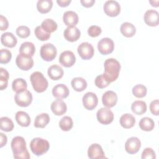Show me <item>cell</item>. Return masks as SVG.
Returning a JSON list of instances; mask_svg holds the SVG:
<instances>
[{"instance_id":"6da1fadb","label":"cell","mask_w":159,"mask_h":159,"mask_svg":"<svg viewBox=\"0 0 159 159\" xmlns=\"http://www.w3.org/2000/svg\"><path fill=\"white\" fill-rule=\"evenodd\" d=\"M11 148L15 158L29 159L30 158V155L27 150L25 139L21 136H16L12 139Z\"/></svg>"},{"instance_id":"7a4b0ae2","label":"cell","mask_w":159,"mask_h":159,"mask_svg":"<svg viewBox=\"0 0 159 159\" xmlns=\"http://www.w3.org/2000/svg\"><path fill=\"white\" fill-rule=\"evenodd\" d=\"M104 75L110 82L116 81L119 75L120 65L119 62L114 58H108L104 61Z\"/></svg>"},{"instance_id":"3957f363","label":"cell","mask_w":159,"mask_h":159,"mask_svg":"<svg viewBox=\"0 0 159 159\" xmlns=\"http://www.w3.org/2000/svg\"><path fill=\"white\" fill-rule=\"evenodd\" d=\"M30 80L34 89L37 93H42L48 88V81L40 71L32 73L30 76Z\"/></svg>"},{"instance_id":"277c9868","label":"cell","mask_w":159,"mask_h":159,"mask_svg":"<svg viewBox=\"0 0 159 159\" xmlns=\"http://www.w3.org/2000/svg\"><path fill=\"white\" fill-rule=\"evenodd\" d=\"M30 148L32 152L37 156L45 153L50 148L49 142L43 139L36 137L33 139L30 143Z\"/></svg>"},{"instance_id":"5b68a950","label":"cell","mask_w":159,"mask_h":159,"mask_svg":"<svg viewBox=\"0 0 159 159\" xmlns=\"http://www.w3.org/2000/svg\"><path fill=\"white\" fill-rule=\"evenodd\" d=\"M57 50L54 45L47 43L43 45L40 48V54L42 58L47 61H50L54 60L57 56Z\"/></svg>"},{"instance_id":"8992f818","label":"cell","mask_w":159,"mask_h":159,"mask_svg":"<svg viewBox=\"0 0 159 159\" xmlns=\"http://www.w3.org/2000/svg\"><path fill=\"white\" fill-rule=\"evenodd\" d=\"M16 103L20 107H27L32 101V93L28 91L25 90L22 92L16 93L14 96Z\"/></svg>"},{"instance_id":"52a82bcc","label":"cell","mask_w":159,"mask_h":159,"mask_svg":"<svg viewBox=\"0 0 159 159\" xmlns=\"http://www.w3.org/2000/svg\"><path fill=\"white\" fill-rule=\"evenodd\" d=\"M96 117L98 122L104 125L111 124L114 120V114L109 109L102 107L99 109L96 114Z\"/></svg>"},{"instance_id":"ba28073f","label":"cell","mask_w":159,"mask_h":159,"mask_svg":"<svg viewBox=\"0 0 159 159\" xmlns=\"http://www.w3.org/2000/svg\"><path fill=\"white\" fill-rule=\"evenodd\" d=\"M16 63L22 70L27 71L34 66V60L32 57L19 53L16 59Z\"/></svg>"},{"instance_id":"9c48e42d","label":"cell","mask_w":159,"mask_h":159,"mask_svg":"<svg viewBox=\"0 0 159 159\" xmlns=\"http://www.w3.org/2000/svg\"><path fill=\"white\" fill-rule=\"evenodd\" d=\"M114 48V43L111 39L108 37L101 39L98 43V49L102 55L111 53Z\"/></svg>"},{"instance_id":"30bf717a","label":"cell","mask_w":159,"mask_h":159,"mask_svg":"<svg viewBox=\"0 0 159 159\" xmlns=\"http://www.w3.org/2000/svg\"><path fill=\"white\" fill-rule=\"evenodd\" d=\"M78 53L83 60L91 59L94 53L93 45L88 42H83L78 47Z\"/></svg>"},{"instance_id":"8fae6325","label":"cell","mask_w":159,"mask_h":159,"mask_svg":"<svg viewBox=\"0 0 159 159\" xmlns=\"http://www.w3.org/2000/svg\"><path fill=\"white\" fill-rule=\"evenodd\" d=\"M104 12L110 17H116L120 12V6L118 2L113 0L107 1L103 6Z\"/></svg>"},{"instance_id":"7c38bea8","label":"cell","mask_w":159,"mask_h":159,"mask_svg":"<svg viewBox=\"0 0 159 159\" xmlns=\"http://www.w3.org/2000/svg\"><path fill=\"white\" fill-rule=\"evenodd\" d=\"M83 104L88 110L94 109L98 105V99L96 94L93 92H88L83 96Z\"/></svg>"},{"instance_id":"4fadbf2b","label":"cell","mask_w":159,"mask_h":159,"mask_svg":"<svg viewBox=\"0 0 159 159\" xmlns=\"http://www.w3.org/2000/svg\"><path fill=\"white\" fill-rule=\"evenodd\" d=\"M76 61V57L75 54L70 50L63 52L59 57V62L65 67L72 66Z\"/></svg>"},{"instance_id":"5bb4252c","label":"cell","mask_w":159,"mask_h":159,"mask_svg":"<svg viewBox=\"0 0 159 159\" xmlns=\"http://www.w3.org/2000/svg\"><path fill=\"white\" fill-rule=\"evenodd\" d=\"M141 147L140 140L135 137L128 139L125 143V149L129 154H135L139 152Z\"/></svg>"},{"instance_id":"9a60e30c","label":"cell","mask_w":159,"mask_h":159,"mask_svg":"<svg viewBox=\"0 0 159 159\" xmlns=\"http://www.w3.org/2000/svg\"><path fill=\"white\" fill-rule=\"evenodd\" d=\"M143 19L148 25L151 27L157 26L159 24L158 12L154 9L147 10L143 16Z\"/></svg>"},{"instance_id":"2e32d148","label":"cell","mask_w":159,"mask_h":159,"mask_svg":"<svg viewBox=\"0 0 159 159\" xmlns=\"http://www.w3.org/2000/svg\"><path fill=\"white\" fill-rule=\"evenodd\" d=\"M88 156L91 159L106 158L101 146L98 143H93L89 147L88 150Z\"/></svg>"},{"instance_id":"e0dca14e","label":"cell","mask_w":159,"mask_h":159,"mask_svg":"<svg viewBox=\"0 0 159 159\" xmlns=\"http://www.w3.org/2000/svg\"><path fill=\"white\" fill-rule=\"evenodd\" d=\"M102 102L107 108L112 107L117 102V95L113 91H107L102 96Z\"/></svg>"},{"instance_id":"ac0fdd59","label":"cell","mask_w":159,"mask_h":159,"mask_svg":"<svg viewBox=\"0 0 159 159\" xmlns=\"http://www.w3.org/2000/svg\"><path fill=\"white\" fill-rule=\"evenodd\" d=\"M51 110L56 116H61L64 114L67 110V106L65 102L61 99L55 100L51 104Z\"/></svg>"},{"instance_id":"d6986e66","label":"cell","mask_w":159,"mask_h":159,"mask_svg":"<svg viewBox=\"0 0 159 159\" xmlns=\"http://www.w3.org/2000/svg\"><path fill=\"white\" fill-rule=\"evenodd\" d=\"M63 35L65 39L69 42H73L78 40L80 37V30L75 27H68L63 32Z\"/></svg>"},{"instance_id":"ffe728a7","label":"cell","mask_w":159,"mask_h":159,"mask_svg":"<svg viewBox=\"0 0 159 159\" xmlns=\"http://www.w3.org/2000/svg\"><path fill=\"white\" fill-rule=\"evenodd\" d=\"M69 89L64 84L55 85L52 89V94L57 99L66 98L69 95Z\"/></svg>"},{"instance_id":"44dd1931","label":"cell","mask_w":159,"mask_h":159,"mask_svg":"<svg viewBox=\"0 0 159 159\" xmlns=\"http://www.w3.org/2000/svg\"><path fill=\"white\" fill-rule=\"evenodd\" d=\"M78 14L72 11H68L64 13L63 20V22L68 27H75L78 23Z\"/></svg>"},{"instance_id":"7402d4cb","label":"cell","mask_w":159,"mask_h":159,"mask_svg":"<svg viewBox=\"0 0 159 159\" xmlns=\"http://www.w3.org/2000/svg\"><path fill=\"white\" fill-rule=\"evenodd\" d=\"M1 42L4 46L9 48H13L16 45L17 40L12 33L5 32L1 35Z\"/></svg>"},{"instance_id":"603a6c76","label":"cell","mask_w":159,"mask_h":159,"mask_svg":"<svg viewBox=\"0 0 159 159\" xmlns=\"http://www.w3.org/2000/svg\"><path fill=\"white\" fill-rule=\"evenodd\" d=\"M47 73L52 80H58L63 77L64 71L61 66L57 65H53L48 68Z\"/></svg>"},{"instance_id":"cb8c5ba5","label":"cell","mask_w":159,"mask_h":159,"mask_svg":"<svg viewBox=\"0 0 159 159\" xmlns=\"http://www.w3.org/2000/svg\"><path fill=\"white\" fill-rule=\"evenodd\" d=\"M15 119L17 124L22 127H28L30 124V117L24 111H18L16 114Z\"/></svg>"},{"instance_id":"d4e9b609","label":"cell","mask_w":159,"mask_h":159,"mask_svg":"<svg viewBox=\"0 0 159 159\" xmlns=\"http://www.w3.org/2000/svg\"><path fill=\"white\" fill-rule=\"evenodd\" d=\"M120 30L122 34L126 37H132L136 32L135 27L132 24L128 22L122 24Z\"/></svg>"},{"instance_id":"484cf974","label":"cell","mask_w":159,"mask_h":159,"mask_svg":"<svg viewBox=\"0 0 159 159\" xmlns=\"http://www.w3.org/2000/svg\"><path fill=\"white\" fill-rule=\"evenodd\" d=\"M135 124V119L130 114H124L120 118V124L125 129L132 128Z\"/></svg>"},{"instance_id":"4316f807","label":"cell","mask_w":159,"mask_h":159,"mask_svg":"<svg viewBox=\"0 0 159 159\" xmlns=\"http://www.w3.org/2000/svg\"><path fill=\"white\" fill-rule=\"evenodd\" d=\"M35 52V47L33 43L25 42L22 43L19 48V52L21 54L33 57Z\"/></svg>"},{"instance_id":"83f0119b","label":"cell","mask_w":159,"mask_h":159,"mask_svg":"<svg viewBox=\"0 0 159 159\" xmlns=\"http://www.w3.org/2000/svg\"><path fill=\"white\" fill-rule=\"evenodd\" d=\"M72 88L78 92H81L84 91L87 87L86 81L81 77L74 78L71 82Z\"/></svg>"},{"instance_id":"f1b7e54d","label":"cell","mask_w":159,"mask_h":159,"mask_svg":"<svg viewBox=\"0 0 159 159\" xmlns=\"http://www.w3.org/2000/svg\"><path fill=\"white\" fill-rule=\"evenodd\" d=\"M53 6L52 0H39L37 2V9L40 13L46 14L48 12Z\"/></svg>"},{"instance_id":"f546056e","label":"cell","mask_w":159,"mask_h":159,"mask_svg":"<svg viewBox=\"0 0 159 159\" xmlns=\"http://www.w3.org/2000/svg\"><path fill=\"white\" fill-rule=\"evenodd\" d=\"M132 111L137 115H142L147 111V104L143 101H135L131 106Z\"/></svg>"},{"instance_id":"4dcf8cb0","label":"cell","mask_w":159,"mask_h":159,"mask_svg":"<svg viewBox=\"0 0 159 159\" xmlns=\"http://www.w3.org/2000/svg\"><path fill=\"white\" fill-rule=\"evenodd\" d=\"M50 122V117L47 113H42L36 116L34 126L37 128H44Z\"/></svg>"},{"instance_id":"1f68e13d","label":"cell","mask_w":159,"mask_h":159,"mask_svg":"<svg viewBox=\"0 0 159 159\" xmlns=\"http://www.w3.org/2000/svg\"><path fill=\"white\" fill-rule=\"evenodd\" d=\"M27 82L23 78H16L12 81V90L16 93H19L25 91L27 89Z\"/></svg>"},{"instance_id":"d6a6232c","label":"cell","mask_w":159,"mask_h":159,"mask_svg":"<svg viewBox=\"0 0 159 159\" xmlns=\"http://www.w3.org/2000/svg\"><path fill=\"white\" fill-rule=\"evenodd\" d=\"M140 128L144 131H151L155 127V122L152 119L145 117L141 119L139 122Z\"/></svg>"},{"instance_id":"836d02e7","label":"cell","mask_w":159,"mask_h":159,"mask_svg":"<svg viewBox=\"0 0 159 159\" xmlns=\"http://www.w3.org/2000/svg\"><path fill=\"white\" fill-rule=\"evenodd\" d=\"M42 29L48 33L55 32L58 27L57 24L52 19H46L41 24Z\"/></svg>"},{"instance_id":"e575fe53","label":"cell","mask_w":159,"mask_h":159,"mask_svg":"<svg viewBox=\"0 0 159 159\" xmlns=\"http://www.w3.org/2000/svg\"><path fill=\"white\" fill-rule=\"evenodd\" d=\"M73 126V122L70 116H64L59 121V127L63 131H69Z\"/></svg>"},{"instance_id":"d590c367","label":"cell","mask_w":159,"mask_h":159,"mask_svg":"<svg viewBox=\"0 0 159 159\" xmlns=\"http://www.w3.org/2000/svg\"><path fill=\"white\" fill-rule=\"evenodd\" d=\"M1 130L5 132L12 131L14 129V123L12 120L7 117H2L0 119Z\"/></svg>"},{"instance_id":"8d00e7d4","label":"cell","mask_w":159,"mask_h":159,"mask_svg":"<svg viewBox=\"0 0 159 159\" xmlns=\"http://www.w3.org/2000/svg\"><path fill=\"white\" fill-rule=\"evenodd\" d=\"M9 75L8 71L3 68H0V89L3 90L7 86Z\"/></svg>"},{"instance_id":"74e56055","label":"cell","mask_w":159,"mask_h":159,"mask_svg":"<svg viewBox=\"0 0 159 159\" xmlns=\"http://www.w3.org/2000/svg\"><path fill=\"white\" fill-rule=\"evenodd\" d=\"M147 88L143 84H137L132 88V94L138 98H142L146 96Z\"/></svg>"},{"instance_id":"f35d334b","label":"cell","mask_w":159,"mask_h":159,"mask_svg":"<svg viewBox=\"0 0 159 159\" xmlns=\"http://www.w3.org/2000/svg\"><path fill=\"white\" fill-rule=\"evenodd\" d=\"M34 33L36 37L41 41L47 40L50 37V34L45 31L41 25L36 27L34 30Z\"/></svg>"},{"instance_id":"ab89813d","label":"cell","mask_w":159,"mask_h":159,"mask_svg":"<svg viewBox=\"0 0 159 159\" xmlns=\"http://www.w3.org/2000/svg\"><path fill=\"white\" fill-rule=\"evenodd\" d=\"M94 83L98 88L102 89L107 87L111 83L106 79L104 74H102L96 76L94 81Z\"/></svg>"},{"instance_id":"60d3db41","label":"cell","mask_w":159,"mask_h":159,"mask_svg":"<svg viewBox=\"0 0 159 159\" xmlns=\"http://www.w3.org/2000/svg\"><path fill=\"white\" fill-rule=\"evenodd\" d=\"M12 58L11 52L7 50L2 48L0 51V63L6 64L9 62Z\"/></svg>"},{"instance_id":"b9f144b4","label":"cell","mask_w":159,"mask_h":159,"mask_svg":"<svg viewBox=\"0 0 159 159\" xmlns=\"http://www.w3.org/2000/svg\"><path fill=\"white\" fill-rule=\"evenodd\" d=\"M16 34L19 37L25 39L30 35V31L28 27L25 25H20L16 29Z\"/></svg>"},{"instance_id":"7bdbcfd3","label":"cell","mask_w":159,"mask_h":159,"mask_svg":"<svg viewBox=\"0 0 159 159\" xmlns=\"http://www.w3.org/2000/svg\"><path fill=\"white\" fill-rule=\"evenodd\" d=\"M102 30L99 26L91 25L88 29V34L92 37H96L101 34Z\"/></svg>"},{"instance_id":"ee69618b","label":"cell","mask_w":159,"mask_h":159,"mask_svg":"<svg viewBox=\"0 0 159 159\" xmlns=\"http://www.w3.org/2000/svg\"><path fill=\"white\" fill-rule=\"evenodd\" d=\"M142 159H155L156 158V155L154 150L151 148H146L143 150L142 153Z\"/></svg>"},{"instance_id":"f6af8a7d","label":"cell","mask_w":159,"mask_h":159,"mask_svg":"<svg viewBox=\"0 0 159 159\" xmlns=\"http://www.w3.org/2000/svg\"><path fill=\"white\" fill-rule=\"evenodd\" d=\"M158 107H159V101L158 99L153 100L150 104V110L152 114L155 116L158 115Z\"/></svg>"},{"instance_id":"bcb514c9","label":"cell","mask_w":159,"mask_h":159,"mask_svg":"<svg viewBox=\"0 0 159 159\" xmlns=\"http://www.w3.org/2000/svg\"><path fill=\"white\" fill-rule=\"evenodd\" d=\"M9 27V23L8 21L6 19V17H5L4 16H3L2 15L0 16V29L1 30L4 31L6 30Z\"/></svg>"},{"instance_id":"7dc6e473","label":"cell","mask_w":159,"mask_h":159,"mask_svg":"<svg viewBox=\"0 0 159 159\" xmlns=\"http://www.w3.org/2000/svg\"><path fill=\"white\" fill-rule=\"evenodd\" d=\"M81 4L85 7H90L95 3V0H81Z\"/></svg>"},{"instance_id":"c3c4849f","label":"cell","mask_w":159,"mask_h":159,"mask_svg":"<svg viewBox=\"0 0 159 159\" xmlns=\"http://www.w3.org/2000/svg\"><path fill=\"white\" fill-rule=\"evenodd\" d=\"M7 141V136L4 135L3 133H0V147H2L3 146L6 145Z\"/></svg>"},{"instance_id":"681fc988","label":"cell","mask_w":159,"mask_h":159,"mask_svg":"<svg viewBox=\"0 0 159 159\" xmlns=\"http://www.w3.org/2000/svg\"><path fill=\"white\" fill-rule=\"evenodd\" d=\"M71 1V0H57V4L61 6V7H66L68 6L70 3Z\"/></svg>"},{"instance_id":"f907efd6","label":"cell","mask_w":159,"mask_h":159,"mask_svg":"<svg viewBox=\"0 0 159 159\" xmlns=\"http://www.w3.org/2000/svg\"><path fill=\"white\" fill-rule=\"evenodd\" d=\"M150 3L151 4V5L152 6H154V7H158V1H150Z\"/></svg>"}]
</instances>
